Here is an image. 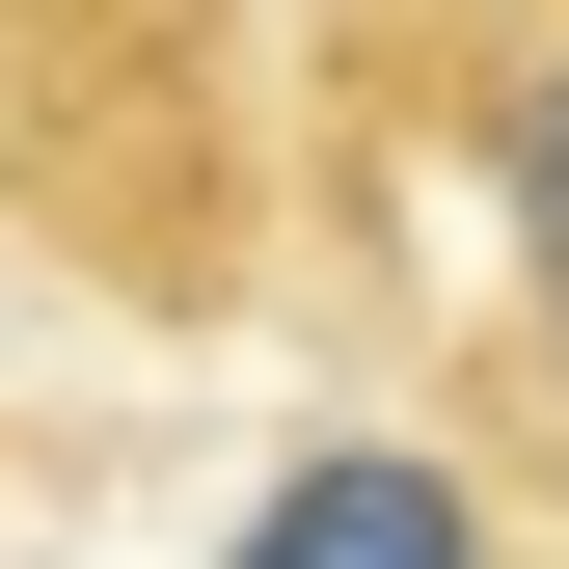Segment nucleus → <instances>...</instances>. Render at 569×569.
<instances>
[{
  "label": "nucleus",
  "mask_w": 569,
  "mask_h": 569,
  "mask_svg": "<svg viewBox=\"0 0 569 569\" xmlns=\"http://www.w3.org/2000/svg\"><path fill=\"white\" fill-rule=\"evenodd\" d=\"M542 380H569V352H542Z\"/></svg>",
  "instance_id": "nucleus-2"
},
{
  "label": "nucleus",
  "mask_w": 569,
  "mask_h": 569,
  "mask_svg": "<svg viewBox=\"0 0 569 569\" xmlns=\"http://www.w3.org/2000/svg\"><path fill=\"white\" fill-rule=\"evenodd\" d=\"M244 569H488V488H461L435 435H326V461L244 516Z\"/></svg>",
  "instance_id": "nucleus-1"
}]
</instances>
